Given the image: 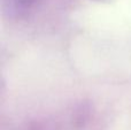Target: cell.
Wrapping results in <instances>:
<instances>
[{
	"mask_svg": "<svg viewBox=\"0 0 131 130\" xmlns=\"http://www.w3.org/2000/svg\"><path fill=\"white\" fill-rule=\"evenodd\" d=\"M31 1H32V0H21V4H22V5H24V6H25V5H27V4L29 5Z\"/></svg>",
	"mask_w": 131,
	"mask_h": 130,
	"instance_id": "6da1fadb",
	"label": "cell"
}]
</instances>
